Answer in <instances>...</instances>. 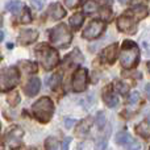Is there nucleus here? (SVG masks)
<instances>
[{
	"mask_svg": "<svg viewBox=\"0 0 150 150\" xmlns=\"http://www.w3.org/2000/svg\"><path fill=\"white\" fill-rule=\"evenodd\" d=\"M99 12H100L101 20H103V21L111 20V17H112V9H111V7H109V5H104V7L101 8Z\"/></svg>",
	"mask_w": 150,
	"mask_h": 150,
	"instance_id": "25",
	"label": "nucleus"
},
{
	"mask_svg": "<svg viewBox=\"0 0 150 150\" xmlns=\"http://www.w3.org/2000/svg\"><path fill=\"white\" fill-rule=\"evenodd\" d=\"M61 82H62V74L61 73H55L53 74L49 79H46V84L52 88L53 91H55L58 87L61 86Z\"/></svg>",
	"mask_w": 150,
	"mask_h": 150,
	"instance_id": "18",
	"label": "nucleus"
},
{
	"mask_svg": "<svg viewBox=\"0 0 150 150\" xmlns=\"http://www.w3.org/2000/svg\"><path fill=\"white\" fill-rule=\"evenodd\" d=\"M21 63H24L25 65V67H24V70L25 71H28V73H36L37 71V65L36 63H33V62H21Z\"/></svg>",
	"mask_w": 150,
	"mask_h": 150,
	"instance_id": "29",
	"label": "nucleus"
},
{
	"mask_svg": "<svg viewBox=\"0 0 150 150\" xmlns=\"http://www.w3.org/2000/svg\"><path fill=\"white\" fill-rule=\"evenodd\" d=\"M115 90L119 93H121V95H127L128 91H129V86H128L127 83H124L122 80H117V82L115 83Z\"/></svg>",
	"mask_w": 150,
	"mask_h": 150,
	"instance_id": "22",
	"label": "nucleus"
},
{
	"mask_svg": "<svg viewBox=\"0 0 150 150\" xmlns=\"http://www.w3.org/2000/svg\"><path fill=\"white\" fill-rule=\"evenodd\" d=\"M92 125V119H84L83 121L79 122L76 128V133L78 136H86L88 132H90V128Z\"/></svg>",
	"mask_w": 150,
	"mask_h": 150,
	"instance_id": "17",
	"label": "nucleus"
},
{
	"mask_svg": "<svg viewBox=\"0 0 150 150\" xmlns=\"http://www.w3.org/2000/svg\"><path fill=\"white\" fill-rule=\"evenodd\" d=\"M38 38V32L34 29H23L18 34L17 42L20 45H30L37 41Z\"/></svg>",
	"mask_w": 150,
	"mask_h": 150,
	"instance_id": "10",
	"label": "nucleus"
},
{
	"mask_svg": "<svg viewBox=\"0 0 150 150\" xmlns=\"http://www.w3.org/2000/svg\"><path fill=\"white\" fill-rule=\"evenodd\" d=\"M125 13L130 15L132 17H134L136 20L138 21V20H141V18L146 17V15H148V8L142 4H137V5H134L130 11H128V12H125Z\"/></svg>",
	"mask_w": 150,
	"mask_h": 150,
	"instance_id": "15",
	"label": "nucleus"
},
{
	"mask_svg": "<svg viewBox=\"0 0 150 150\" xmlns=\"http://www.w3.org/2000/svg\"><path fill=\"white\" fill-rule=\"evenodd\" d=\"M105 28H107V25L103 20H92V21H90L87 28L83 30L82 36L86 40H95L103 34Z\"/></svg>",
	"mask_w": 150,
	"mask_h": 150,
	"instance_id": "6",
	"label": "nucleus"
},
{
	"mask_svg": "<svg viewBox=\"0 0 150 150\" xmlns=\"http://www.w3.org/2000/svg\"><path fill=\"white\" fill-rule=\"evenodd\" d=\"M3 61V55H1V52H0V62Z\"/></svg>",
	"mask_w": 150,
	"mask_h": 150,
	"instance_id": "40",
	"label": "nucleus"
},
{
	"mask_svg": "<svg viewBox=\"0 0 150 150\" xmlns=\"http://www.w3.org/2000/svg\"><path fill=\"white\" fill-rule=\"evenodd\" d=\"M32 112L40 122H49L54 115V103L50 98L44 96L32 105Z\"/></svg>",
	"mask_w": 150,
	"mask_h": 150,
	"instance_id": "3",
	"label": "nucleus"
},
{
	"mask_svg": "<svg viewBox=\"0 0 150 150\" xmlns=\"http://www.w3.org/2000/svg\"><path fill=\"white\" fill-rule=\"evenodd\" d=\"M80 1L82 0H65V4L67 8H70V9H73V8L78 7V5L80 4Z\"/></svg>",
	"mask_w": 150,
	"mask_h": 150,
	"instance_id": "32",
	"label": "nucleus"
},
{
	"mask_svg": "<svg viewBox=\"0 0 150 150\" xmlns=\"http://www.w3.org/2000/svg\"><path fill=\"white\" fill-rule=\"evenodd\" d=\"M70 142H71V137H67V138L65 140V142H63L62 148H63V149H67V148H69V145H70Z\"/></svg>",
	"mask_w": 150,
	"mask_h": 150,
	"instance_id": "34",
	"label": "nucleus"
},
{
	"mask_svg": "<svg viewBox=\"0 0 150 150\" xmlns=\"http://www.w3.org/2000/svg\"><path fill=\"white\" fill-rule=\"evenodd\" d=\"M37 58H38V62L45 70L50 71L58 65L59 62V54H58V50L54 47L49 46L46 44H40L34 50Z\"/></svg>",
	"mask_w": 150,
	"mask_h": 150,
	"instance_id": "2",
	"label": "nucleus"
},
{
	"mask_svg": "<svg viewBox=\"0 0 150 150\" xmlns=\"http://www.w3.org/2000/svg\"><path fill=\"white\" fill-rule=\"evenodd\" d=\"M23 136H24V130L21 129L20 127H15L4 136V144H7L8 148L13 149V148L17 146L16 144L20 142V140L23 138Z\"/></svg>",
	"mask_w": 150,
	"mask_h": 150,
	"instance_id": "9",
	"label": "nucleus"
},
{
	"mask_svg": "<svg viewBox=\"0 0 150 150\" xmlns=\"http://www.w3.org/2000/svg\"><path fill=\"white\" fill-rule=\"evenodd\" d=\"M146 120H148V122H149V124H150V113L148 115V117H146Z\"/></svg>",
	"mask_w": 150,
	"mask_h": 150,
	"instance_id": "39",
	"label": "nucleus"
},
{
	"mask_svg": "<svg viewBox=\"0 0 150 150\" xmlns=\"http://www.w3.org/2000/svg\"><path fill=\"white\" fill-rule=\"evenodd\" d=\"M20 82V73L17 67L9 66L7 69L0 70V92L12 91Z\"/></svg>",
	"mask_w": 150,
	"mask_h": 150,
	"instance_id": "5",
	"label": "nucleus"
},
{
	"mask_svg": "<svg viewBox=\"0 0 150 150\" xmlns=\"http://www.w3.org/2000/svg\"><path fill=\"white\" fill-rule=\"evenodd\" d=\"M116 142L119 144V145H124L128 148L129 145H132V144L134 142V140H133L132 136H130L127 130H121V132H119L116 136Z\"/></svg>",
	"mask_w": 150,
	"mask_h": 150,
	"instance_id": "16",
	"label": "nucleus"
},
{
	"mask_svg": "<svg viewBox=\"0 0 150 150\" xmlns=\"http://www.w3.org/2000/svg\"><path fill=\"white\" fill-rule=\"evenodd\" d=\"M21 7H23V4H21L20 0H8L7 4H5V9L12 13H17L21 9Z\"/></svg>",
	"mask_w": 150,
	"mask_h": 150,
	"instance_id": "20",
	"label": "nucleus"
},
{
	"mask_svg": "<svg viewBox=\"0 0 150 150\" xmlns=\"http://www.w3.org/2000/svg\"><path fill=\"white\" fill-rule=\"evenodd\" d=\"M47 15L52 20H61L66 16V9L59 4V3H53L47 8Z\"/></svg>",
	"mask_w": 150,
	"mask_h": 150,
	"instance_id": "13",
	"label": "nucleus"
},
{
	"mask_svg": "<svg viewBox=\"0 0 150 150\" xmlns=\"http://www.w3.org/2000/svg\"><path fill=\"white\" fill-rule=\"evenodd\" d=\"M117 28L122 33H128V34L136 33V30H137V20L134 17H132L130 15H128V13H124V15H121L117 18Z\"/></svg>",
	"mask_w": 150,
	"mask_h": 150,
	"instance_id": "8",
	"label": "nucleus"
},
{
	"mask_svg": "<svg viewBox=\"0 0 150 150\" xmlns=\"http://www.w3.org/2000/svg\"><path fill=\"white\" fill-rule=\"evenodd\" d=\"M138 100H140V93L138 92H132L129 95V100H128V103L129 104H136V103H138Z\"/></svg>",
	"mask_w": 150,
	"mask_h": 150,
	"instance_id": "31",
	"label": "nucleus"
},
{
	"mask_svg": "<svg viewBox=\"0 0 150 150\" xmlns=\"http://www.w3.org/2000/svg\"><path fill=\"white\" fill-rule=\"evenodd\" d=\"M96 124H98V128L99 129H104L107 125V117H105V113L104 112H99L96 115Z\"/></svg>",
	"mask_w": 150,
	"mask_h": 150,
	"instance_id": "26",
	"label": "nucleus"
},
{
	"mask_svg": "<svg viewBox=\"0 0 150 150\" xmlns=\"http://www.w3.org/2000/svg\"><path fill=\"white\" fill-rule=\"evenodd\" d=\"M145 92H146V95H148V98L150 99V83H148V84H146V87H145Z\"/></svg>",
	"mask_w": 150,
	"mask_h": 150,
	"instance_id": "35",
	"label": "nucleus"
},
{
	"mask_svg": "<svg viewBox=\"0 0 150 150\" xmlns=\"http://www.w3.org/2000/svg\"><path fill=\"white\" fill-rule=\"evenodd\" d=\"M117 50H119V45L117 44H112L109 45L108 47L101 52V59L107 63H113L116 61V57H117Z\"/></svg>",
	"mask_w": 150,
	"mask_h": 150,
	"instance_id": "14",
	"label": "nucleus"
},
{
	"mask_svg": "<svg viewBox=\"0 0 150 150\" xmlns=\"http://www.w3.org/2000/svg\"><path fill=\"white\" fill-rule=\"evenodd\" d=\"M50 41L57 47H67L73 41V34L66 24H58L50 29Z\"/></svg>",
	"mask_w": 150,
	"mask_h": 150,
	"instance_id": "4",
	"label": "nucleus"
},
{
	"mask_svg": "<svg viewBox=\"0 0 150 150\" xmlns=\"http://www.w3.org/2000/svg\"><path fill=\"white\" fill-rule=\"evenodd\" d=\"M45 148L50 150H55L59 148V142H58V140L55 137H47L45 140Z\"/></svg>",
	"mask_w": 150,
	"mask_h": 150,
	"instance_id": "23",
	"label": "nucleus"
},
{
	"mask_svg": "<svg viewBox=\"0 0 150 150\" xmlns=\"http://www.w3.org/2000/svg\"><path fill=\"white\" fill-rule=\"evenodd\" d=\"M141 44H142V47L145 49V52L150 54V29H146L144 32L142 37H141Z\"/></svg>",
	"mask_w": 150,
	"mask_h": 150,
	"instance_id": "21",
	"label": "nucleus"
},
{
	"mask_svg": "<svg viewBox=\"0 0 150 150\" xmlns=\"http://www.w3.org/2000/svg\"><path fill=\"white\" fill-rule=\"evenodd\" d=\"M20 21L23 24H29L32 21V13H30V9H29L28 7L26 8H24V11H23V15H21V18H20Z\"/></svg>",
	"mask_w": 150,
	"mask_h": 150,
	"instance_id": "28",
	"label": "nucleus"
},
{
	"mask_svg": "<svg viewBox=\"0 0 150 150\" xmlns=\"http://www.w3.org/2000/svg\"><path fill=\"white\" fill-rule=\"evenodd\" d=\"M88 84V71L84 67H79L73 75L71 87L75 92H83Z\"/></svg>",
	"mask_w": 150,
	"mask_h": 150,
	"instance_id": "7",
	"label": "nucleus"
},
{
	"mask_svg": "<svg viewBox=\"0 0 150 150\" xmlns=\"http://www.w3.org/2000/svg\"><path fill=\"white\" fill-rule=\"evenodd\" d=\"M7 101H8V103H9L12 107L17 105V104L20 103V95H18V92H17V91L12 90V92H11L9 95H8Z\"/></svg>",
	"mask_w": 150,
	"mask_h": 150,
	"instance_id": "24",
	"label": "nucleus"
},
{
	"mask_svg": "<svg viewBox=\"0 0 150 150\" xmlns=\"http://www.w3.org/2000/svg\"><path fill=\"white\" fill-rule=\"evenodd\" d=\"M101 98H103L104 103L108 107H111V108H113V107H116L117 104H119V99L115 95L112 86H105V87H104L103 92H101Z\"/></svg>",
	"mask_w": 150,
	"mask_h": 150,
	"instance_id": "11",
	"label": "nucleus"
},
{
	"mask_svg": "<svg viewBox=\"0 0 150 150\" xmlns=\"http://www.w3.org/2000/svg\"><path fill=\"white\" fill-rule=\"evenodd\" d=\"M30 4L33 5L37 11H41L45 5V0H30Z\"/></svg>",
	"mask_w": 150,
	"mask_h": 150,
	"instance_id": "30",
	"label": "nucleus"
},
{
	"mask_svg": "<svg viewBox=\"0 0 150 150\" xmlns=\"http://www.w3.org/2000/svg\"><path fill=\"white\" fill-rule=\"evenodd\" d=\"M83 21H84V16H83L82 13H75V15H73L70 18H69V24H70L74 29L80 28Z\"/></svg>",
	"mask_w": 150,
	"mask_h": 150,
	"instance_id": "19",
	"label": "nucleus"
},
{
	"mask_svg": "<svg viewBox=\"0 0 150 150\" xmlns=\"http://www.w3.org/2000/svg\"><path fill=\"white\" fill-rule=\"evenodd\" d=\"M83 11H84L86 13H93V12H96V11H99V8H98V4H96L95 1H92V0H90V1H87L84 4V7H83Z\"/></svg>",
	"mask_w": 150,
	"mask_h": 150,
	"instance_id": "27",
	"label": "nucleus"
},
{
	"mask_svg": "<svg viewBox=\"0 0 150 150\" xmlns=\"http://www.w3.org/2000/svg\"><path fill=\"white\" fill-rule=\"evenodd\" d=\"M138 61H140V47L134 41L125 40L121 45V52H120L121 66L125 70H130L137 66Z\"/></svg>",
	"mask_w": 150,
	"mask_h": 150,
	"instance_id": "1",
	"label": "nucleus"
},
{
	"mask_svg": "<svg viewBox=\"0 0 150 150\" xmlns=\"http://www.w3.org/2000/svg\"><path fill=\"white\" fill-rule=\"evenodd\" d=\"M74 124H75V120H74V119H67V120L65 121V127H66V128H71Z\"/></svg>",
	"mask_w": 150,
	"mask_h": 150,
	"instance_id": "33",
	"label": "nucleus"
},
{
	"mask_svg": "<svg viewBox=\"0 0 150 150\" xmlns=\"http://www.w3.org/2000/svg\"><path fill=\"white\" fill-rule=\"evenodd\" d=\"M0 26H3V15H0Z\"/></svg>",
	"mask_w": 150,
	"mask_h": 150,
	"instance_id": "38",
	"label": "nucleus"
},
{
	"mask_svg": "<svg viewBox=\"0 0 150 150\" xmlns=\"http://www.w3.org/2000/svg\"><path fill=\"white\" fill-rule=\"evenodd\" d=\"M148 69H149V73H150V62L148 63Z\"/></svg>",
	"mask_w": 150,
	"mask_h": 150,
	"instance_id": "41",
	"label": "nucleus"
},
{
	"mask_svg": "<svg viewBox=\"0 0 150 150\" xmlns=\"http://www.w3.org/2000/svg\"><path fill=\"white\" fill-rule=\"evenodd\" d=\"M40 88H41V80L37 76H33L26 82L25 87H24V92L26 93V96H36L40 92Z\"/></svg>",
	"mask_w": 150,
	"mask_h": 150,
	"instance_id": "12",
	"label": "nucleus"
},
{
	"mask_svg": "<svg viewBox=\"0 0 150 150\" xmlns=\"http://www.w3.org/2000/svg\"><path fill=\"white\" fill-rule=\"evenodd\" d=\"M3 38H4V33H3V32L0 30V42L3 41Z\"/></svg>",
	"mask_w": 150,
	"mask_h": 150,
	"instance_id": "37",
	"label": "nucleus"
},
{
	"mask_svg": "<svg viewBox=\"0 0 150 150\" xmlns=\"http://www.w3.org/2000/svg\"><path fill=\"white\" fill-rule=\"evenodd\" d=\"M120 3H121V4H129L130 1H132V0H119Z\"/></svg>",
	"mask_w": 150,
	"mask_h": 150,
	"instance_id": "36",
	"label": "nucleus"
}]
</instances>
